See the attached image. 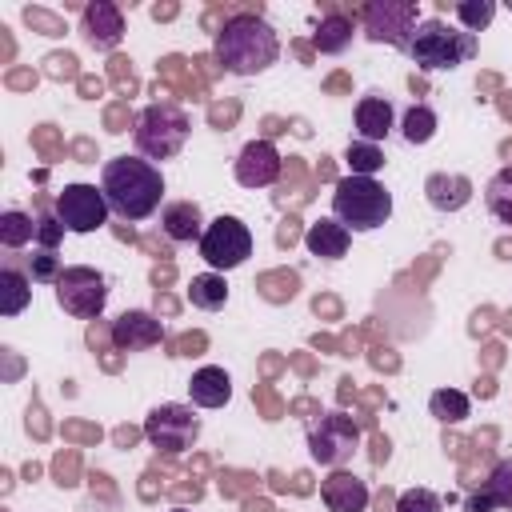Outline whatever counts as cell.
Segmentation results:
<instances>
[{"instance_id": "cell-1", "label": "cell", "mask_w": 512, "mask_h": 512, "mask_svg": "<svg viewBox=\"0 0 512 512\" xmlns=\"http://www.w3.org/2000/svg\"><path fill=\"white\" fill-rule=\"evenodd\" d=\"M108 212L120 220H148L164 200V172L144 156H112L100 172Z\"/></svg>"}, {"instance_id": "cell-2", "label": "cell", "mask_w": 512, "mask_h": 512, "mask_svg": "<svg viewBox=\"0 0 512 512\" xmlns=\"http://www.w3.org/2000/svg\"><path fill=\"white\" fill-rule=\"evenodd\" d=\"M212 52H216L224 72H232V76H260L264 68H272L280 60V36H276V28L260 12H236L216 32Z\"/></svg>"}, {"instance_id": "cell-3", "label": "cell", "mask_w": 512, "mask_h": 512, "mask_svg": "<svg viewBox=\"0 0 512 512\" xmlns=\"http://www.w3.org/2000/svg\"><path fill=\"white\" fill-rule=\"evenodd\" d=\"M476 52H480V40L472 32H464L460 24H448L440 16L420 20L412 40H408V60L424 72H452V68L468 64Z\"/></svg>"}, {"instance_id": "cell-4", "label": "cell", "mask_w": 512, "mask_h": 512, "mask_svg": "<svg viewBox=\"0 0 512 512\" xmlns=\"http://www.w3.org/2000/svg\"><path fill=\"white\" fill-rule=\"evenodd\" d=\"M332 216L348 232H376L392 216V192L372 176H344L332 192Z\"/></svg>"}, {"instance_id": "cell-5", "label": "cell", "mask_w": 512, "mask_h": 512, "mask_svg": "<svg viewBox=\"0 0 512 512\" xmlns=\"http://www.w3.org/2000/svg\"><path fill=\"white\" fill-rule=\"evenodd\" d=\"M188 116L176 108V104H148L140 116H136V128H132V144L144 160H172L180 156V148L188 144Z\"/></svg>"}, {"instance_id": "cell-6", "label": "cell", "mask_w": 512, "mask_h": 512, "mask_svg": "<svg viewBox=\"0 0 512 512\" xmlns=\"http://www.w3.org/2000/svg\"><path fill=\"white\" fill-rule=\"evenodd\" d=\"M196 248H200V260L212 272L224 276V272L240 268L252 256V232H248V224L240 216H216V220H208V228H204Z\"/></svg>"}, {"instance_id": "cell-7", "label": "cell", "mask_w": 512, "mask_h": 512, "mask_svg": "<svg viewBox=\"0 0 512 512\" xmlns=\"http://www.w3.org/2000/svg\"><path fill=\"white\" fill-rule=\"evenodd\" d=\"M356 448H360V428L344 412H324L308 428V456L324 468H344Z\"/></svg>"}, {"instance_id": "cell-8", "label": "cell", "mask_w": 512, "mask_h": 512, "mask_svg": "<svg viewBox=\"0 0 512 512\" xmlns=\"http://www.w3.org/2000/svg\"><path fill=\"white\" fill-rule=\"evenodd\" d=\"M56 304L76 320H96L108 304V280L96 268H64L56 280Z\"/></svg>"}, {"instance_id": "cell-9", "label": "cell", "mask_w": 512, "mask_h": 512, "mask_svg": "<svg viewBox=\"0 0 512 512\" xmlns=\"http://www.w3.org/2000/svg\"><path fill=\"white\" fill-rule=\"evenodd\" d=\"M52 212L64 224V232H76V236L96 232V228L108 224V200H104V192L96 184H64L56 192Z\"/></svg>"}, {"instance_id": "cell-10", "label": "cell", "mask_w": 512, "mask_h": 512, "mask_svg": "<svg viewBox=\"0 0 512 512\" xmlns=\"http://www.w3.org/2000/svg\"><path fill=\"white\" fill-rule=\"evenodd\" d=\"M360 16H364V36L372 44H392L400 52H408V40H412V32L420 24L412 0H376Z\"/></svg>"}, {"instance_id": "cell-11", "label": "cell", "mask_w": 512, "mask_h": 512, "mask_svg": "<svg viewBox=\"0 0 512 512\" xmlns=\"http://www.w3.org/2000/svg\"><path fill=\"white\" fill-rule=\"evenodd\" d=\"M144 436L160 452H184L200 436V416L188 404H156L144 420Z\"/></svg>"}, {"instance_id": "cell-12", "label": "cell", "mask_w": 512, "mask_h": 512, "mask_svg": "<svg viewBox=\"0 0 512 512\" xmlns=\"http://www.w3.org/2000/svg\"><path fill=\"white\" fill-rule=\"evenodd\" d=\"M280 168H284V160H280L276 144L260 136V140H248V144L240 148L232 172H236V184H240V188H268V184L280 180Z\"/></svg>"}, {"instance_id": "cell-13", "label": "cell", "mask_w": 512, "mask_h": 512, "mask_svg": "<svg viewBox=\"0 0 512 512\" xmlns=\"http://www.w3.org/2000/svg\"><path fill=\"white\" fill-rule=\"evenodd\" d=\"M80 32H84V40H88L96 52H112V48L124 40V16H120L116 4L96 0V4H88V8L80 12Z\"/></svg>"}, {"instance_id": "cell-14", "label": "cell", "mask_w": 512, "mask_h": 512, "mask_svg": "<svg viewBox=\"0 0 512 512\" xmlns=\"http://www.w3.org/2000/svg\"><path fill=\"white\" fill-rule=\"evenodd\" d=\"M160 340H164V324L152 312L132 308V312L116 316V324H112V344L120 352H144V348H156Z\"/></svg>"}, {"instance_id": "cell-15", "label": "cell", "mask_w": 512, "mask_h": 512, "mask_svg": "<svg viewBox=\"0 0 512 512\" xmlns=\"http://www.w3.org/2000/svg\"><path fill=\"white\" fill-rule=\"evenodd\" d=\"M320 500L328 512H364L368 508V484L352 472H340L332 468L324 480H320Z\"/></svg>"}, {"instance_id": "cell-16", "label": "cell", "mask_w": 512, "mask_h": 512, "mask_svg": "<svg viewBox=\"0 0 512 512\" xmlns=\"http://www.w3.org/2000/svg\"><path fill=\"white\" fill-rule=\"evenodd\" d=\"M160 228L176 244H200V236H204L208 224H204L196 200H172V204L160 208Z\"/></svg>"}, {"instance_id": "cell-17", "label": "cell", "mask_w": 512, "mask_h": 512, "mask_svg": "<svg viewBox=\"0 0 512 512\" xmlns=\"http://www.w3.org/2000/svg\"><path fill=\"white\" fill-rule=\"evenodd\" d=\"M396 124V112L388 104V96H360L356 100V140H368V144H380Z\"/></svg>"}, {"instance_id": "cell-18", "label": "cell", "mask_w": 512, "mask_h": 512, "mask_svg": "<svg viewBox=\"0 0 512 512\" xmlns=\"http://www.w3.org/2000/svg\"><path fill=\"white\" fill-rule=\"evenodd\" d=\"M424 196L436 212H460L472 200V180L460 172H432L424 180Z\"/></svg>"}, {"instance_id": "cell-19", "label": "cell", "mask_w": 512, "mask_h": 512, "mask_svg": "<svg viewBox=\"0 0 512 512\" xmlns=\"http://www.w3.org/2000/svg\"><path fill=\"white\" fill-rule=\"evenodd\" d=\"M304 244H308V252H312V256H320V260H340V256H348L352 232H348L336 216H324V220L308 224Z\"/></svg>"}, {"instance_id": "cell-20", "label": "cell", "mask_w": 512, "mask_h": 512, "mask_svg": "<svg viewBox=\"0 0 512 512\" xmlns=\"http://www.w3.org/2000/svg\"><path fill=\"white\" fill-rule=\"evenodd\" d=\"M188 396H192L196 408H224V404L232 400V380H228L224 368L204 364V368L192 372V380H188Z\"/></svg>"}, {"instance_id": "cell-21", "label": "cell", "mask_w": 512, "mask_h": 512, "mask_svg": "<svg viewBox=\"0 0 512 512\" xmlns=\"http://www.w3.org/2000/svg\"><path fill=\"white\" fill-rule=\"evenodd\" d=\"M32 300V276L20 272L16 264H4L0 268V312L4 316H20Z\"/></svg>"}, {"instance_id": "cell-22", "label": "cell", "mask_w": 512, "mask_h": 512, "mask_svg": "<svg viewBox=\"0 0 512 512\" xmlns=\"http://www.w3.org/2000/svg\"><path fill=\"white\" fill-rule=\"evenodd\" d=\"M188 300H192V308H204V312L224 308V304H228V284H224V276H220V272H200V276H192Z\"/></svg>"}, {"instance_id": "cell-23", "label": "cell", "mask_w": 512, "mask_h": 512, "mask_svg": "<svg viewBox=\"0 0 512 512\" xmlns=\"http://www.w3.org/2000/svg\"><path fill=\"white\" fill-rule=\"evenodd\" d=\"M348 44H352V20L340 16V12L324 16L320 28H316V48H320L324 56H340Z\"/></svg>"}, {"instance_id": "cell-24", "label": "cell", "mask_w": 512, "mask_h": 512, "mask_svg": "<svg viewBox=\"0 0 512 512\" xmlns=\"http://www.w3.org/2000/svg\"><path fill=\"white\" fill-rule=\"evenodd\" d=\"M484 208H488L500 224H512V168H500V172L484 184Z\"/></svg>"}, {"instance_id": "cell-25", "label": "cell", "mask_w": 512, "mask_h": 512, "mask_svg": "<svg viewBox=\"0 0 512 512\" xmlns=\"http://www.w3.org/2000/svg\"><path fill=\"white\" fill-rule=\"evenodd\" d=\"M344 164L352 176H376L384 168V152L380 144H368V140H348L344 148Z\"/></svg>"}, {"instance_id": "cell-26", "label": "cell", "mask_w": 512, "mask_h": 512, "mask_svg": "<svg viewBox=\"0 0 512 512\" xmlns=\"http://www.w3.org/2000/svg\"><path fill=\"white\" fill-rule=\"evenodd\" d=\"M428 412L440 420V424H460L468 416V396L456 392V388H436L428 396Z\"/></svg>"}, {"instance_id": "cell-27", "label": "cell", "mask_w": 512, "mask_h": 512, "mask_svg": "<svg viewBox=\"0 0 512 512\" xmlns=\"http://www.w3.org/2000/svg\"><path fill=\"white\" fill-rule=\"evenodd\" d=\"M400 132H404L408 144H428L436 136V112L428 104H412L400 120Z\"/></svg>"}, {"instance_id": "cell-28", "label": "cell", "mask_w": 512, "mask_h": 512, "mask_svg": "<svg viewBox=\"0 0 512 512\" xmlns=\"http://www.w3.org/2000/svg\"><path fill=\"white\" fill-rule=\"evenodd\" d=\"M452 16L460 20V28L464 32H480V28H488L492 24V16H496V4L492 0H456L452 4Z\"/></svg>"}, {"instance_id": "cell-29", "label": "cell", "mask_w": 512, "mask_h": 512, "mask_svg": "<svg viewBox=\"0 0 512 512\" xmlns=\"http://www.w3.org/2000/svg\"><path fill=\"white\" fill-rule=\"evenodd\" d=\"M0 240L8 244V248H20V244H28V240H36V224H32V216H24V212H4L0 216Z\"/></svg>"}, {"instance_id": "cell-30", "label": "cell", "mask_w": 512, "mask_h": 512, "mask_svg": "<svg viewBox=\"0 0 512 512\" xmlns=\"http://www.w3.org/2000/svg\"><path fill=\"white\" fill-rule=\"evenodd\" d=\"M484 492H488V500H492L496 508H512V460H500V464L488 472Z\"/></svg>"}, {"instance_id": "cell-31", "label": "cell", "mask_w": 512, "mask_h": 512, "mask_svg": "<svg viewBox=\"0 0 512 512\" xmlns=\"http://www.w3.org/2000/svg\"><path fill=\"white\" fill-rule=\"evenodd\" d=\"M60 264H56V252L52 248H40V252H32V260H28V276L36 280V284H56L60 280Z\"/></svg>"}, {"instance_id": "cell-32", "label": "cell", "mask_w": 512, "mask_h": 512, "mask_svg": "<svg viewBox=\"0 0 512 512\" xmlns=\"http://www.w3.org/2000/svg\"><path fill=\"white\" fill-rule=\"evenodd\" d=\"M396 512H444V500L428 488H412L396 500Z\"/></svg>"}, {"instance_id": "cell-33", "label": "cell", "mask_w": 512, "mask_h": 512, "mask_svg": "<svg viewBox=\"0 0 512 512\" xmlns=\"http://www.w3.org/2000/svg\"><path fill=\"white\" fill-rule=\"evenodd\" d=\"M60 232H64V224L56 220V212H52V216L44 212V216L36 220V240H40V248H52V244L60 240Z\"/></svg>"}, {"instance_id": "cell-34", "label": "cell", "mask_w": 512, "mask_h": 512, "mask_svg": "<svg viewBox=\"0 0 512 512\" xmlns=\"http://www.w3.org/2000/svg\"><path fill=\"white\" fill-rule=\"evenodd\" d=\"M464 512H496V504L488 500V492L480 488V492H472L468 500H464Z\"/></svg>"}, {"instance_id": "cell-35", "label": "cell", "mask_w": 512, "mask_h": 512, "mask_svg": "<svg viewBox=\"0 0 512 512\" xmlns=\"http://www.w3.org/2000/svg\"><path fill=\"white\" fill-rule=\"evenodd\" d=\"M168 512H188V508H168Z\"/></svg>"}]
</instances>
